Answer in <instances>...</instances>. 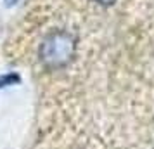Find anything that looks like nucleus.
Here are the masks:
<instances>
[{
    "instance_id": "obj_1",
    "label": "nucleus",
    "mask_w": 154,
    "mask_h": 149,
    "mask_svg": "<svg viewBox=\"0 0 154 149\" xmlns=\"http://www.w3.org/2000/svg\"><path fill=\"white\" fill-rule=\"evenodd\" d=\"M76 42L68 31H54L42 42L40 59L49 68H61L69 63L75 54Z\"/></svg>"
},
{
    "instance_id": "obj_2",
    "label": "nucleus",
    "mask_w": 154,
    "mask_h": 149,
    "mask_svg": "<svg viewBox=\"0 0 154 149\" xmlns=\"http://www.w3.org/2000/svg\"><path fill=\"white\" fill-rule=\"evenodd\" d=\"M95 2H99L100 5H111V4L116 2V0H95Z\"/></svg>"
},
{
    "instance_id": "obj_3",
    "label": "nucleus",
    "mask_w": 154,
    "mask_h": 149,
    "mask_svg": "<svg viewBox=\"0 0 154 149\" xmlns=\"http://www.w3.org/2000/svg\"><path fill=\"white\" fill-rule=\"evenodd\" d=\"M7 2H16V0H7Z\"/></svg>"
}]
</instances>
